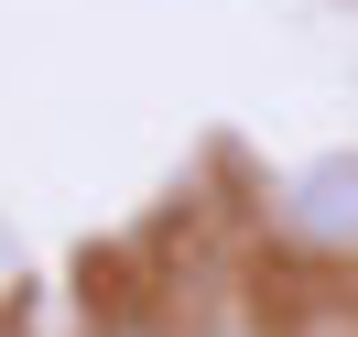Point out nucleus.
Masks as SVG:
<instances>
[{"label": "nucleus", "instance_id": "f257e3e1", "mask_svg": "<svg viewBox=\"0 0 358 337\" xmlns=\"http://www.w3.org/2000/svg\"><path fill=\"white\" fill-rule=\"evenodd\" d=\"M282 228L304 250H358V153H315L282 185Z\"/></svg>", "mask_w": 358, "mask_h": 337}, {"label": "nucleus", "instance_id": "f03ea898", "mask_svg": "<svg viewBox=\"0 0 358 337\" xmlns=\"http://www.w3.org/2000/svg\"><path fill=\"white\" fill-rule=\"evenodd\" d=\"M0 337H11V326H0Z\"/></svg>", "mask_w": 358, "mask_h": 337}]
</instances>
